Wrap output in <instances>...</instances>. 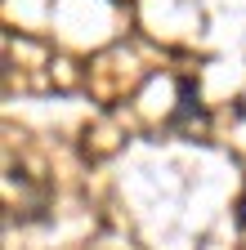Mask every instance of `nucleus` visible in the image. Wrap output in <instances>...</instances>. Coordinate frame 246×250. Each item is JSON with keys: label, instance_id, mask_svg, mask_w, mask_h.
<instances>
[{"label": "nucleus", "instance_id": "f257e3e1", "mask_svg": "<svg viewBox=\"0 0 246 250\" xmlns=\"http://www.w3.org/2000/svg\"><path fill=\"white\" fill-rule=\"evenodd\" d=\"M193 116H201V107H197V85H193V81H179V112L170 116V125L179 130V125L193 121Z\"/></svg>", "mask_w": 246, "mask_h": 250}]
</instances>
